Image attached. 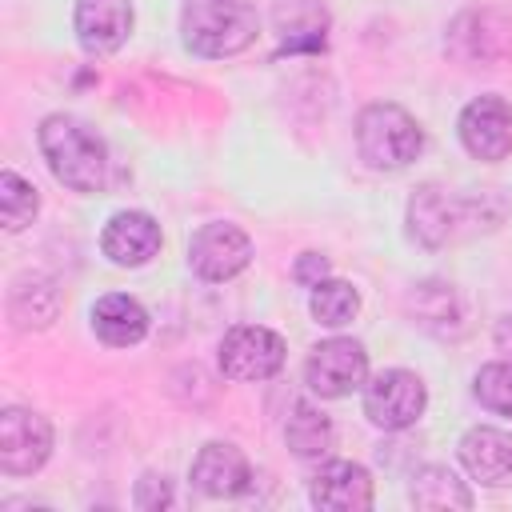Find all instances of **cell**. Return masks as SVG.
Segmentation results:
<instances>
[{
	"mask_svg": "<svg viewBox=\"0 0 512 512\" xmlns=\"http://www.w3.org/2000/svg\"><path fill=\"white\" fill-rule=\"evenodd\" d=\"M508 216V200L496 192L484 196H460L444 184H420L408 200V236L420 248H444L460 236H476L480 228H496Z\"/></svg>",
	"mask_w": 512,
	"mask_h": 512,
	"instance_id": "1",
	"label": "cell"
},
{
	"mask_svg": "<svg viewBox=\"0 0 512 512\" xmlns=\"http://www.w3.org/2000/svg\"><path fill=\"white\" fill-rule=\"evenodd\" d=\"M40 152L52 176L72 192H100L108 184V148L104 140L76 116L52 112L40 120Z\"/></svg>",
	"mask_w": 512,
	"mask_h": 512,
	"instance_id": "2",
	"label": "cell"
},
{
	"mask_svg": "<svg viewBox=\"0 0 512 512\" xmlns=\"http://www.w3.org/2000/svg\"><path fill=\"white\" fill-rule=\"evenodd\" d=\"M256 8L252 0H184L180 36L184 48L204 60H224L244 52L256 40Z\"/></svg>",
	"mask_w": 512,
	"mask_h": 512,
	"instance_id": "3",
	"label": "cell"
},
{
	"mask_svg": "<svg viewBox=\"0 0 512 512\" xmlns=\"http://www.w3.org/2000/svg\"><path fill=\"white\" fill-rule=\"evenodd\" d=\"M420 148H424V132H420L416 116L404 112L400 104L376 100L356 116V152L372 168L400 172L420 156Z\"/></svg>",
	"mask_w": 512,
	"mask_h": 512,
	"instance_id": "4",
	"label": "cell"
},
{
	"mask_svg": "<svg viewBox=\"0 0 512 512\" xmlns=\"http://www.w3.org/2000/svg\"><path fill=\"white\" fill-rule=\"evenodd\" d=\"M444 52L468 68H496L512 56V16L500 8H468L444 32Z\"/></svg>",
	"mask_w": 512,
	"mask_h": 512,
	"instance_id": "5",
	"label": "cell"
},
{
	"mask_svg": "<svg viewBox=\"0 0 512 512\" xmlns=\"http://www.w3.org/2000/svg\"><path fill=\"white\" fill-rule=\"evenodd\" d=\"M284 340L264 324H236L224 332L216 360L228 380H268L284 368Z\"/></svg>",
	"mask_w": 512,
	"mask_h": 512,
	"instance_id": "6",
	"label": "cell"
},
{
	"mask_svg": "<svg viewBox=\"0 0 512 512\" xmlns=\"http://www.w3.org/2000/svg\"><path fill=\"white\" fill-rule=\"evenodd\" d=\"M424 404H428L424 380L408 368H388L364 384V416L384 432H400L416 424L424 416Z\"/></svg>",
	"mask_w": 512,
	"mask_h": 512,
	"instance_id": "7",
	"label": "cell"
},
{
	"mask_svg": "<svg viewBox=\"0 0 512 512\" xmlns=\"http://www.w3.org/2000/svg\"><path fill=\"white\" fill-rule=\"evenodd\" d=\"M304 380L324 400H340V396L364 388V380H368V352H364V344H356L348 336H332V340L316 344L312 356L304 360Z\"/></svg>",
	"mask_w": 512,
	"mask_h": 512,
	"instance_id": "8",
	"label": "cell"
},
{
	"mask_svg": "<svg viewBox=\"0 0 512 512\" xmlns=\"http://www.w3.org/2000/svg\"><path fill=\"white\" fill-rule=\"evenodd\" d=\"M52 456V424L32 408H4L0 412V472L4 476H32Z\"/></svg>",
	"mask_w": 512,
	"mask_h": 512,
	"instance_id": "9",
	"label": "cell"
},
{
	"mask_svg": "<svg viewBox=\"0 0 512 512\" xmlns=\"http://www.w3.org/2000/svg\"><path fill=\"white\" fill-rule=\"evenodd\" d=\"M248 260H252V240L236 224L216 220V224L196 228L188 240V268L208 284L240 276L248 268Z\"/></svg>",
	"mask_w": 512,
	"mask_h": 512,
	"instance_id": "10",
	"label": "cell"
},
{
	"mask_svg": "<svg viewBox=\"0 0 512 512\" xmlns=\"http://www.w3.org/2000/svg\"><path fill=\"white\" fill-rule=\"evenodd\" d=\"M460 144L476 160H504L512 152V104L504 96H476L460 112Z\"/></svg>",
	"mask_w": 512,
	"mask_h": 512,
	"instance_id": "11",
	"label": "cell"
},
{
	"mask_svg": "<svg viewBox=\"0 0 512 512\" xmlns=\"http://www.w3.org/2000/svg\"><path fill=\"white\" fill-rule=\"evenodd\" d=\"M272 28L280 40V52L288 56H320L328 48L332 16L324 0H276Z\"/></svg>",
	"mask_w": 512,
	"mask_h": 512,
	"instance_id": "12",
	"label": "cell"
},
{
	"mask_svg": "<svg viewBox=\"0 0 512 512\" xmlns=\"http://www.w3.org/2000/svg\"><path fill=\"white\" fill-rule=\"evenodd\" d=\"M72 24L88 56H108L132 36V0H76Z\"/></svg>",
	"mask_w": 512,
	"mask_h": 512,
	"instance_id": "13",
	"label": "cell"
},
{
	"mask_svg": "<svg viewBox=\"0 0 512 512\" xmlns=\"http://www.w3.org/2000/svg\"><path fill=\"white\" fill-rule=\"evenodd\" d=\"M100 248L116 268H140L160 252V224L136 208L116 212L100 232Z\"/></svg>",
	"mask_w": 512,
	"mask_h": 512,
	"instance_id": "14",
	"label": "cell"
},
{
	"mask_svg": "<svg viewBox=\"0 0 512 512\" xmlns=\"http://www.w3.org/2000/svg\"><path fill=\"white\" fill-rule=\"evenodd\" d=\"M308 500L328 512H364L372 508V476L352 460H328L312 476Z\"/></svg>",
	"mask_w": 512,
	"mask_h": 512,
	"instance_id": "15",
	"label": "cell"
},
{
	"mask_svg": "<svg viewBox=\"0 0 512 512\" xmlns=\"http://www.w3.org/2000/svg\"><path fill=\"white\" fill-rule=\"evenodd\" d=\"M460 464L468 468L472 480H480L488 488L512 484V432L492 428V424L468 428L460 436Z\"/></svg>",
	"mask_w": 512,
	"mask_h": 512,
	"instance_id": "16",
	"label": "cell"
},
{
	"mask_svg": "<svg viewBox=\"0 0 512 512\" xmlns=\"http://www.w3.org/2000/svg\"><path fill=\"white\" fill-rule=\"evenodd\" d=\"M192 484L204 492V496H216V500H228V496H240L248 492L252 484V468L244 460V452L236 444H204L192 460Z\"/></svg>",
	"mask_w": 512,
	"mask_h": 512,
	"instance_id": "17",
	"label": "cell"
},
{
	"mask_svg": "<svg viewBox=\"0 0 512 512\" xmlns=\"http://www.w3.org/2000/svg\"><path fill=\"white\" fill-rule=\"evenodd\" d=\"M92 332L112 348H132L148 336V312L124 292H108L92 304Z\"/></svg>",
	"mask_w": 512,
	"mask_h": 512,
	"instance_id": "18",
	"label": "cell"
},
{
	"mask_svg": "<svg viewBox=\"0 0 512 512\" xmlns=\"http://www.w3.org/2000/svg\"><path fill=\"white\" fill-rule=\"evenodd\" d=\"M408 316L424 328V332H432V336H456L464 324V312H460V300H456V292H452V284H444V280H424V284H416L412 292H408Z\"/></svg>",
	"mask_w": 512,
	"mask_h": 512,
	"instance_id": "19",
	"label": "cell"
},
{
	"mask_svg": "<svg viewBox=\"0 0 512 512\" xmlns=\"http://www.w3.org/2000/svg\"><path fill=\"white\" fill-rule=\"evenodd\" d=\"M60 312V296L44 276H20L8 292V316L16 328H48Z\"/></svg>",
	"mask_w": 512,
	"mask_h": 512,
	"instance_id": "20",
	"label": "cell"
},
{
	"mask_svg": "<svg viewBox=\"0 0 512 512\" xmlns=\"http://www.w3.org/2000/svg\"><path fill=\"white\" fill-rule=\"evenodd\" d=\"M408 496H412L416 508H432V512H444V508H460V512H468V508H472V492H468V484H464L452 468H444V464H428V468H420V472L412 476Z\"/></svg>",
	"mask_w": 512,
	"mask_h": 512,
	"instance_id": "21",
	"label": "cell"
},
{
	"mask_svg": "<svg viewBox=\"0 0 512 512\" xmlns=\"http://www.w3.org/2000/svg\"><path fill=\"white\" fill-rule=\"evenodd\" d=\"M284 444H288L296 456H304V460L324 456L328 444H332V420H328L316 404L296 400V404L288 408V420H284Z\"/></svg>",
	"mask_w": 512,
	"mask_h": 512,
	"instance_id": "22",
	"label": "cell"
},
{
	"mask_svg": "<svg viewBox=\"0 0 512 512\" xmlns=\"http://www.w3.org/2000/svg\"><path fill=\"white\" fill-rule=\"evenodd\" d=\"M308 312L324 328H344L360 312V292L348 280H320L308 296Z\"/></svg>",
	"mask_w": 512,
	"mask_h": 512,
	"instance_id": "23",
	"label": "cell"
},
{
	"mask_svg": "<svg viewBox=\"0 0 512 512\" xmlns=\"http://www.w3.org/2000/svg\"><path fill=\"white\" fill-rule=\"evenodd\" d=\"M36 208H40L36 188H32L20 172L4 168V172H0V220H4V228H8V232L28 228L32 216H36Z\"/></svg>",
	"mask_w": 512,
	"mask_h": 512,
	"instance_id": "24",
	"label": "cell"
},
{
	"mask_svg": "<svg viewBox=\"0 0 512 512\" xmlns=\"http://www.w3.org/2000/svg\"><path fill=\"white\" fill-rule=\"evenodd\" d=\"M472 392L476 400L496 412V416H512V360H496V364H484L472 380Z\"/></svg>",
	"mask_w": 512,
	"mask_h": 512,
	"instance_id": "25",
	"label": "cell"
},
{
	"mask_svg": "<svg viewBox=\"0 0 512 512\" xmlns=\"http://www.w3.org/2000/svg\"><path fill=\"white\" fill-rule=\"evenodd\" d=\"M136 508H144V512H160V508H168L172 504V484L164 480V476H156V472H148V476H140L136 480Z\"/></svg>",
	"mask_w": 512,
	"mask_h": 512,
	"instance_id": "26",
	"label": "cell"
},
{
	"mask_svg": "<svg viewBox=\"0 0 512 512\" xmlns=\"http://www.w3.org/2000/svg\"><path fill=\"white\" fill-rule=\"evenodd\" d=\"M292 276L304 284V288H316L324 276H328V260L324 256H316V252H304L300 260H296V268H292Z\"/></svg>",
	"mask_w": 512,
	"mask_h": 512,
	"instance_id": "27",
	"label": "cell"
},
{
	"mask_svg": "<svg viewBox=\"0 0 512 512\" xmlns=\"http://www.w3.org/2000/svg\"><path fill=\"white\" fill-rule=\"evenodd\" d=\"M492 340H496V348H500V352L512 360V312L496 320V332H492Z\"/></svg>",
	"mask_w": 512,
	"mask_h": 512,
	"instance_id": "28",
	"label": "cell"
}]
</instances>
